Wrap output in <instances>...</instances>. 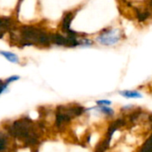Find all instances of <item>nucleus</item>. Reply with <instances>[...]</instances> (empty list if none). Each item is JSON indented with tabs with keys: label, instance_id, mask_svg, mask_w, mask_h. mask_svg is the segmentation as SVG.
Segmentation results:
<instances>
[{
	"label": "nucleus",
	"instance_id": "1",
	"mask_svg": "<svg viewBox=\"0 0 152 152\" xmlns=\"http://www.w3.org/2000/svg\"><path fill=\"white\" fill-rule=\"evenodd\" d=\"M9 33L10 41L20 47L32 45L49 47L52 45L51 33L42 27L24 25L19 28H13Z\"/></svg>",
	"mask_w": 152,
	"mask_h": 152
},
{
	"label": "nucleus",
	"instance_id": "4",
	"mask_svg": "<svg viewBox=\"0 0 152 152\" xmlns=\"http://www.w3.org/2000/svg\"><path fill=\"white\" fill-rule=\"evenodd\" d=\"M123 37V32L119 28H106L101 32L96 40L102 45H114L118 44Z\"/></svg>",
	"mask_w": 152,
	"mask_h": 152
},
{
	"label": "nucleus",
	"instance_id": "10",
	"mask_svg": "<svg viewBox=\"0 0 152 152\" xmlns=\"http://www.w3.org/2000/svg\"><path fill=\"white\" fill-rule=\"evenodd\" d=\"M97 110H99L100 112H102V114L106 115V116H113L114 115V110L111 108H108L105 106H100L99 108H97Z\"/></svg>",
	"mask_w": 152,
	"mask_h": 152
},
{
	"label": "nucleus",
	"instance_id": "6",
	"mask_svg": "<svg viewBox=\"0 0 152 152\" xmlns=\"http://www.w3.org/2000/svg\"><path fill=\"white\" fill-rule=\"evenodd\" d=\"M51 42H52V45L69 48V40L68 37L64 34H60V33L52 34L51 33Z\"/></svg>",
	"mask_w": 152,
	"mask_h": 152
},
{
	"label": "nucleus",
	"instance_id": "7",
	"mask_svg": "<svg viewBox=\"0 0 152 152\" xmlns=\"http://www.w3.org/2000/svg\"><path fill=\"white\" fill-rule=\"evenodd\" d=\"M0 54L5 58L8 61L12 62V63H18L19 62V57L12 53V52H8V51H0Z\"/></svg>",
	"mask_w": 152,
	"mask_h": 152
},
{
	"label": "nucleus",
	"instance_id": "14",
	"mask_svg": "<svg viewBox=\"0 0 152 152\" xmlns=\"http://www.w3.org/2000/svg\"><path fill=\"white\" fill-rule=\"evenodd\" d=\"M99 106H105V105H110L111 102L107 101V100H102V101H97L96 102Z\"/></svg>",
	"mask_w": 152,
	"mask_h": 152
},
{
	"label": "nucleus",
	"instance_id": "2",
	"mask_svg": "<svg viewBox=\"0 0 152 152\" xmlns=\"http://www.w3.org/2000/svg\"><path fill=\"white\" fill-rule=\"evenodd\" d=\"M7 132L26 145L34 146L38 143L39 133L34 122L28 118L15 120L7 126Z\"/></svg>",
	"mask_w": 152,
	"mask_h": 152
},
{
	"label": "nucleus",
	"instance_id": "13",
	"mask_svg": "<svg viewBox=\"0 0 152 152\" xmlns=\"http://www.w3.org/2000/svg\"><path fill=\"white\" fill-rule=\"evenodd\" d=\"M19 79H20V77L14 75V76H11V77H9L8 78H6L5 81L10 85L11 83H12V82H14V81H17V80H19Z\"/></svg>",
	"mask_w": 152,
	"mask_h": 152
},
{
	"label": "nucleus",
	"instance_id": "9",
	"mask_svg": "<svg viewBox=\"0 0 152 152\" xmlns=\"http://www.w3.org/2000/svg\"><path fill=\"white\" fill-rule=\"evenodd\" d=\"M139 152H152V134L145 141L144 144L142 145Z\"/></svg>",
	"mask_w": 152,
	"mask_h": 152
},
{
	"label": "nucleus",
	"instance_id": "3",
	"mask_svg": "<svg viewBox=\"0 0 152 152\" xmlns=\"http://www.w3.org/2000/svg\"><path fill=\"white\" fill-rule=\"evenodd\" d=\"M85 109L79 105H68L59 106L55 114V124L58 128L65 126L70 122V120L77 116L82 115L85 112Z\"/></svg>",
	"mask_w": 152,
	"mask_h": 152
},
{
	"label": "nucleus",
	"instance_id": "8",
	"mask_svg": "<svg viewBox=\"0 0 152 152\" xmlns=\"http://www.w3.org/2000/svg\"><path fill=\"white\" fill-rule=\"evenodd\" d=\"M119 94L128 99H138V98H142V94H140L137 91H130V90H125V91H120Z\"/></svg>",
	"mask_w": 152,
	"mask_h": 152
},
{
	"label": "nucleus",
	"instance_id": "11",
	"mask_svg": "<svg viewBox=\"0 0 152 152\" xmlns=\"http://www.w3.org/2000/svg\"><path fill=\"white\" fill-rule=\"evenodd\" d=\"M7 147V138L5 134L3 133H0V152H3L5 151Z\"/></svg>",
	"mask_w": 152,
	"mask_h": 152
},
{
	"label": "nucleus",
	"instance_id": "12",
	"mask_svg": "<svg viewBox=\"0 0 152 152\" xmlns=\"http://www.w3.org/2000/svg\"><path fill=\"white\" fill-rule=\"evenodd\" d=\"M8 86H9V84L5 80L0 79V94H2L7 89Z\"/></svg>",
	"mask_w": 152,
	"mask_h": 152
},
{
	"label": "nucleus",
	"instance_id": "5",
	"mask_svg": "<svg viewBox=\"0 0 152 152\" xmlns=\"http://www.w3.org/2000/svg\"><path fill=\"white\" fill-rule=\"evenodd\" d=\"M74 17H75V12H68L64 13V15L61 19V30L64 35L70 34L74 31L70 28L71 22H72Z\"/></svg>",
	"mask_w": 152,
	"mask_h": 152
}]
</instances>
